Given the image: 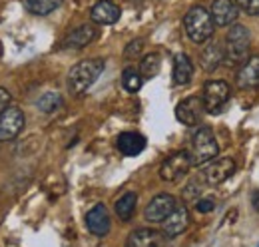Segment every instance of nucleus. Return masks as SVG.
<instances>
[{
    "label": "nucleus",
    "mask_w": 259,
    "mask_h": 247,
    "mask_svg": "<svg viewBox=\"0 0 259 247\" xmlns=\"http://www.w3.org/2000/svg\"><path fill=\"white\" fill-rule=\"evenodd\" d=\"M86 227L90 233H94L98 237H104L110 233V227H112V219H110V214L106 210L104 203H98L94 205L88 214H86Z\"/></svg>",
    "instance_id": "obj_13"
},
{
    "label": "nucleus",
    "mask_w": 259,
    "mask_h": 247,
    "mask_svg": "<svg viewBox=\"0 0 259 247\" xmlns=\"http://www.w3.org/2000/svg\"><path fill=\"white\" fill-rule=\"evenodd\" d=\"M163 243H165L163 231L152 229V227L134 229L126 239V247H163Z\"/></svg>",
    "instance_id": "obj_12"
},
{
    "label": "nucleus",
    "mask_w": 259,
    "mask_h": 247,
    "mask_svg": "<svg viewBox=\"0 0 259 247\" xmlns=\"http://www.w3.org/2000/svg\"><path fill=\"white\" fill-rule=\"evenodd\" d=\"M96 36H98L96 26H92V24H82V26L74 28V30L66 36L64 42H62V46H64V48L80 50V48L88 46L90 42H94V40H96Z\"/></svg>",
    "instance_id": "obj_17"
},
{
    "label": "nucleus",
    "mask_w": 259,
    "mask_h": 247,
    "mask_svg": "<svg viewBox=\"0 0 259 247\" xmlns=\"http://www.w3.org/2000/svg\"><path fill=\"white\" fill-rule=\"evenodd\" d=\"M213 208H215L213 199H197V201H195V210H197L199 214H209Z\"/></svg>",
    "instance_id": "obj_29"
},
{
    "label": "nucleus",
    "mask_w": 259,
    "mask_h": 247,
    "mask_svg": "<svg viewBox=\"0 0 259 247\" xmlns=\"http://www.w3.org/2000/svg\"><path fill=\"white\" fill-rule=\"evenodd\" d=\"M237 86L241 90H249V88L259 86V54L247 58L241 64V68L237 72Z\"/></svg>",
    "instance_id": "obj_16"
},
{
    "label": "nucleus",
    "mask_w": 259,
    "mask_h": 247,
    "mask_svg": "<svg viewBox=\"0 0 259 247\" xmlns=\"http://www.w3.org/2000/svg\"><path fill=\"white\" fill-rule=\"evenodd\" d=\"M237 6L249 16H259V0H237Z\"/></svg>",
    "instance_id": "obj_27"
},
{
    "label": "nucleus",
    "mask_w": 259,
    "mask_h": 247,
    "mask_svg": "<svg viewBox=\"0 0 259 247\" xmlns=\"http://www.w3.org/2000/svg\"><path fill=\"white\" fill-rule=\"evenodd\" d=\"M160 68H162V56H160L158 52L146 54V56L142 58V62H140V74H142L144 78H154V76H158Z\"/></svg>",
    "instance_id": "obj_23"
},
{
    "label": "nucleus",
    "mask_w": 259,
    "mask_h": 247,
    "mask_svg": "<svg viewBox=\"0 0 259 247\" xmlns=\"http://www.w3.org/2000/svg\"><path fill=\"white\" fill-rule=\"evenodd\" d=\"M194 78V64L188 54H176L174 56V82L178 86L188 84Z\"/></svg>",
    "instance_id": "obj_20"
},
{
    "label": "nucleus",
    "mask_w": 259,
    "mask_h": 247,
    "mask_svg": "<svg viewBox=\"0 0 259 247\" xmlns=\"http://www.w3.org/2000/svg\"><path fill=\"white\" fill-rule=\"evenodd\" d=\"M220 154V146H218V140L213 136V132L207 128V126H201L192 138V161L194 166H205L207 161L215 159Z\"/></svg>",
    "instance_id": "obj_4"
},
{
    "label": "nucleus",
    "mask_w": 259,
    "mask_h": 247,
    "mask_svg": "<svg viewBox=\"0 0 259 247\" xmlns=\"http://www.w3.org/2000/svg\"><path fill=\"white\" fill-rule=\"evenodd\" d=\"M205 112L203 102L199 96H190L186 100H182L176 108V118L178 122H182L184 126H195L201 120V114Z\"/></svg>",
    "instance_id": "obj_10"
},
{
    "label": "nucleus",
    "mask_w": 259,
    "mask_h": 247,
    "mask_svg": "<svg viewBox=\"0 0 259 247\" xmlns=\"http://www.w3.org/2000/svg\"><path fill=\"white\" fill-rule=\"evenodd\" d=\"M229 84L224 80H209L205 82L203 86V92H201V102H203V108L207 114H220L229 102Z\"/></svg>",
    "instance_id": "obj_5"
},
{
    "label": "nucleus",
    "mask_w": 259,
    "mask_h": 247,
    "mask_svg": "<svg viewBox=\"0 0 259 247\" xmlns=\"http://www.w3.org/2000/svg\"><path fill=\"white\" fill-rule=\"evenodd\" d=\"M209 12L213 16L215 26H229L235 22V18L239 14V6L233 0H213Z\"/></svg>",
    "instance_id": "obj_15"
},
{
    "label": "nucleus",
    "mask_w": 259,
    "mask_h": 247,
    "mask_svg": "<svg viewBox=\"0 0 259 247\" xmlns=\"http://www.w3.org/2000/svg\"><path fill=\"white\" fill-rule=\"evenodd\" d=\"M60 4H62V0H24L26 10L36 16H46V14L54 12Z\"/></svg>",
    "instance_id": "obj_22"
},
{
    "label": "nucleus",
    "mask_w": 259,
    "mask_h": 247,
    "mask_svg": "<svg viewBox=\"0 0 259 247\" xmlns=\"http://www.w3.org/2000/svg\"><path fill=\"white\" fill-rule=\"evenodd\" d=\"M199 195H201V182H190L188 187H186V191H184V197L186 199H199Z\"/></svg>",
    "instance_id": "obj_28"
},
{
    "label": "nucleus",
    "mask_w": 259,
    "mask_h": 247,
    "mask_svg": "<svg viewBox=\"0 0 259 247\" xmlns=\"http://www.w3.org/2000/svg\"><path fill=\"white\" fill-rule=\"evenodd\" d=\"M36 106H38L40 112H44V114H52V112H56V110L62 106V96L56 92L42 94V96L38 98Z\"/></svg>",
    "instance_id": "obj_24"
},
{
    "label": "nucleus",
    "mask_w": 259,
    "mask_h": 247,
    "mask_svg": "<svg viewBox=\"0 0 259 247\" xmlns=\"http://www.w3.org/2000/svg\"><path fill=\"white\" fill-rule=\"evenodd\" d=\"M104 68H106V62L102 58H88V60L78 62L68 74V92L72 96H82L102 76Z\"/></svg>",
    "instance_id": "obj_1"
},
{
    "label": "nucleus",
    "mask_w": 259,
    "mask_h": 247,
    "mask_svg": "<svg viewBox=\"0 0 259 247\" xmlns=\"http://www.w3.org/2000/svg\"><path fill=\"white\" fill-rule=\"evenodd\" d=\"M142 84H144V76L138 72V70H134V68H126L124 70V74H122V86L128 90V92H138L140 88H142Z\"/></svg>",
    "instance_id": "obj_25"
},
{
    "label": "nucleus",
    "mask_w": 259,
    "mask_h": 247,
    "mask_svg": "<svg viewBox=\"0 0 259 247\" xmlns=\"http://www.w3.org/2000/svg\"><path fill=\"white\" fill-rule=\"evenodd\" d=\"M199 60H201V68H203L205 72H213V70H218L222 64H226V50H224L218 42H207L205 48L201 50Z\"/></svg>",
    "instance_id": "obj_18"
},
{
    "label": "nucleus",
    "mask_w": 259,
    "mask_h": 247,
    "mask_svg": "<svg viewBox=\"0 0 259 247\" xmlns=\"http://www.w3.org/2000/svg\"><path fill=\"white\" fill-rule=\"evenodd\" d=\"M190 225V212L186 205H176V210L162 221V231L167 239L182 235Z\"/></svg>",
    "instance_id": "obj_11"
},
{
    "label": "nucleus",
    "mask_w": 259,
    "mask_h": 247,
    "mask_svg": "<svg viewBox=\"0 0 259 247\" xmlns=\"http://www.w3.org/2000/svg\"><path fill=\"white\" fill-rule=\"evenodd\" d=\"M233 172H235V161L231 157H218V159L207 161L201 168L199 180L207 185H220L227 182L233 176Z\"/></svg>",
    "instance_id": "obj_7"
},
{
    "label": "nucleus",
    "mask_w": 259,
    "mask_h": 247,
    "mask_svg": "<svg viewBox=\"0 0 259 247\" xmlns=\"http://www.w3.org/2000/svg\"><path fill=\"white\" fill-rule=\"evenodd\" d=\"M122 16V10L118 4H114L112 0H100L92 6L90 10V18L94 24H102V26H110L114 22H118Z\"/></svg>",
    "instance_id": "obj_14"
},
{
    "label": "nucleus",
    "mask_w": 259,
    "mask_h": 247,
    "mask_svg": "<svg viewBox=\"0 0 259 247\" xmlns=\"http://www.w3.org/2000/svg\"><path fill=\"white\" fill-rule=\"evenodd\" d=\"M136 205H138V195L134 191H126L114 205L116 210V216L120 217L122 221H130L134 214H136Z\"/></svg>",
    "instance_id": "obj_21"
},
{
    "label": "nucleus",
    "mask_w": 259,
    "mask_h": 247,
    "mask_svg": "<svg viewBox=\"0 0 259 247\" xmlns=\"http://www.w3.org/2000/svg\"><path fill=\"white\" fill-rule=\"evenodd\" d=\"M116 146L124 155H138L142 154L144 148H146V138L136 134V132H124V134L118 136Z\"/></svg>",
    "instance_id": "obj_19"
},
{
    "label": "nucleus",
    "mask_w": 259,
    "mask_h": 247,
    "mask_svg": "<svg viewBox=\"0 0 259 247\" xmlns=\"http://www.w3.org/2000/svg\"><path fill=\"white\" fill-rule=\"evenodd\" d=\"M10 100H12L10 92H8L6 88H0V114L10 106Z\"/></svg>",
    "instance_id": "obj_30"
},
{
    "label": "nucleus",
    "mask_w": 259,
    "mask_h": 247,
    "mask_svg": "<svg viewBox=\"0 0 259 247\" xmlns=\"http://www.w3.org/2000/svg\"><path fill=\"white\" fill-rule=\"evenodd\" d=\"M176 205H178V201H176L174 195H169V193H158V195L148 203V208H146V212H144V217H146L150 223H162L163 219L176 210Z\"/></svg>",
    "instance_id": "obj_9"
},
{
    "label": "nucleus",
    "mask_w": 259,
    "mask_h": 247,
    "mask_svg": "<svg viewBox=\"0 0 259 247\" xmlns=\"http://www.w3.org/2000/svg\"><path fill=\"white\" fill-rule=\"evenodd\" d=\"M192 166H194V161H192L190 152H186V150L174 152L163 159L162 168H160V178L163 182H178L184 176H188Z\"/></svg>",
    "instance_id": "obj_6"
},
{
    "label": "nucleus",
    "mask_w": 259,
    "mask_h": 247,
    "mask_svg": "<svg viewBox=\"0 0 259 247\" xmlns=\"http://www.w3.org/2000/svg\"><path fill=\"white\" fill-rule=\"evenodd\" d=\"M249 44L251 34L243 24H233L226 36V64L227 66H239L249 58Z\"/></svg>",
    "instance_id": "obj_3"
},
{
    "label": "nucleus",
    "mask_w": 259,
    "mask_h": 247,
    "mask_svg": "<svg viewBox=\"0 0 259 247\" xmlns=\"http://www.w3.org/2000/svg\"><path fill=\"white\" fill-rule=\"evenodd\" d=\"M184 28L192 42L205 44L215 32V22L209 10H205L203 6H192L184 16Z\"/></svg>",
    "instance_id": "obj_2"
},
{
    "label": "nucleus",
    "mask_w": 259,
    "mask_h": 247,
    "mask_svg": "<svg viewBox=\"0 0 259 247\" xmlns=\"http://www.w3.org/2000/svg\"><path fill=\"white\" fill-rule=\"evenodd\" d=\"M253 208H255V212L259 214V193L255 195V197H253Z\"/></svg>",
    "instance_id": "obj_31"
},
{
    "label": "nucleus",
    "mask_w": 259,
    "mask_h": 247,
    "mask_svg": "<svg viewBox=\"0 0 259 247\" xmlns=\"http://www.w3.org/2000/svg\"><path fill=\"white\" fill-rule=\"evenodd\" d=\"M24 128V114L16 106H8L0 114V142L14 140Z\"/></svg>",
    "instance_id": "obj_8"
},
{
    "label": "nucleus",
    "mask_w": 259,
    "mask_h": 247,
    "mask_svg": "<svg viewBox=\"0 0 259 247\" xmlns=\"http://www.w3.org/2000/svg\"><path fill=\"white\" fill-rule=\"evenodd\" d=\"M144 40L142 38H136V40H132L128 46H126V50H124V56L132 60V58H138L140 54H142V50H144Z\"/></svg>",
    "instance_id": "obj_26"
}]
</instances>
